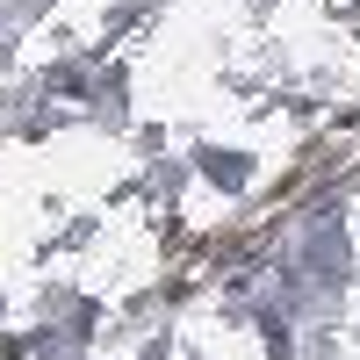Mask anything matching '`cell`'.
I'll list each match as a JSON object with an SVG mask.
<instances>
[{
	"instance_id": "cell-1",
	"label": "cell",
	"mask_w": 360,
	"mask_h": 360,
	"mask_svg": "<svg viewBox=\"0 0 360 360\" xmlns=\"http://www.w3.org/2000/svg\"><path fill=\"white\" fill-rule=\"evenodd\" d=\"M188 166H195V173H202L224 202H238V195H245L252 180H259V152H224V144H195V152H188Z\"/></svg>"
}]
</instances>
